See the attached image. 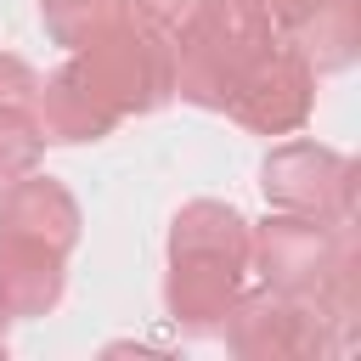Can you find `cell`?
I'll return each instance as SVG.
<instances>
[{"label": "cell", "instance_id": "1", "mask_svg": "<svg viewBox=\"0 0 361 361\" xmlns=\"http://www.w3.org/2000/svg\"><path fill=\"white\" fill-rule=\"evenodd\" d=\"M169 39H175V96L226 113L237 79L276 45V28L254 0H197V11Z\"/></svg>", "mask_w": 361, "mask_h": 361}, {"label": "cell", "instance_id": "3", "mask_svg": "<svg viewBox=\"0 0 361 361\" xmlns=\"http://www.w3.org/2000/svg\"><path fill=\"white\" fill-rule=\"evenodd\" d=\"M220 333H226V350L243 361H327L338 350L333 327L305 299H288L271 288L237 293L231 310L220 316Z\"/></svg>", "mask_w": 361, "mask_h": 361}, {"label": "cell", "instance_id": "17", "mask_svg": "<svg viewBox=\"0 0 361 361\" xmlns=\"http://www.w3.org/2000/svg\"><path fill=\"white\" fill-rule=\"evenodd\" d=\"M254 6L271 17V28H293V23H299V17H305L316 0H254Z\"/></svg>", "mask_w": 361, "mask_h": 361}, {"label": "cell", "instance_id": "8", "mask_svg": "<svg viewBox=\"0 0 361 361\" xmlns=\"http://www.w3.org/2000/svg\"><path fill=\"white\" fill-rule=\"evenodd\" d=\"M243 293V271L237 265H220V259H186V254H169V276H164V305L180 327L192 333H209L220 327V316L231 310V299Z\"/></svg>", "mask_w": 361, "mask_h": 361}, {"label": "cell", "instance_id": "2", "mask_svg": "<svg viewBox=\"0 0 361 361\" xmlns=\"http://www.w3.org/2000/svg\"><path fill=\"white\" fill-rule=\"evenodd\" d=\"M68 68L79 73V85L113 113H147L158 102L175 96V39L164 28H147L135 17L113 23L107 34H96L90 45H79L68 56Z\"/></svg>", "mask_w": 361, "mask_h": 361}, {"label": "cell", "instance_id": "4", "mask_svg": "<svg viewBox=\"0 0 361 361\" xmlns=\"http://www.w3.org/2000/svg\"><path fill=\"white\" fill-rule=\"evenodd\" d=\"M355 231V220H316V214H293V209H276L259 231H248V265L259 271V282L271 293H288V299H310L333 259H338V243Z\"/></svg>", "mask_w": 361, "mask_h": 361}, {"label": "cell", "instance_id": "10", "mask_svg": "<svg viewBox=\"0 0 361 361\" xmlns=\"http://www.w3.org/2000/svg\"><path fill=\"white\" fill-rule=\"evenodd\" d=\"M169 254L186 259H220V265H248V220L231 203L214 197H192L175 220H169Z\"/></svg>", "mask_w": 361, "mask_h": 361}, {"label": "cell", "instance_id": "11", "mask_svg": "<svg viewBox=\"0 0 361 361\" xmlns=\"http://www.w3.org/2000/svg\"><path fill=\"white\" fill-rule=\"evenodd\" d=\"M0 299L11 316H45L62 299V254L45 243L0 237Z\"/></svg>", "mask_w": 361, "mask_h": 361}, {"label": "cell", "instance_id": "13", "mask_svg": "<svg viewBox=\"0 0 361 361\" xmlns=\"http://www.w3.org/2000/svg\"><path fill=\"white\" fill-rule=\"evenodd\" d=\"M124 17H130V0H45V34L68 51L90 45L96 34H107Z\"/></svg>", "mask_w": 361, "mask_h": 361}, {"label": "cell", "instance_id": "14", "mask_svg": "<svg viewBox=\"0 0 361 361\" xmlns=\"http://www.w3.org/2000/svg\"><path fill=\"white\" fill-rule=\"evenodd\" d=\"M39 147H45V135L28 113V102H0V180L28 175L39 164Z\"/></svg>", "mask_w": 361, "mask_h": 361}, {"label": "cell", "instance_id": "7", "mask_svg": "<svg viewBox=\"0 0 361 361\" xmlns=\"http://www.w3.org/2000/svg\"><path fill=\"white\" fill-rule=\"evenodd\" d=\"M0 237H23V243H45L68 254L79 243V203L68 197L62 180L34 175V169L17 180H0Z\"/></svg>", "mask_w": 361, "mask_h": 361}, {"label": "cell", "instance_id": "18", "mask_svg": "<svg viewBox=\"0 0 361 361\" xmlns=\"http://www.w3.org/2000/svg\"><path fill=\"white\" fill-rule=\"evenodd\" d=\"M6 316H11V310H6V299H0V327H6Z\"/></svg>", "mask_w": 361, "mask_h": 361}, {"label": "cell", "instance_id": "5", "mask_svg": "<svg viewBox=\"0 0 361 361\" xmlns=\"http://www.w3.org/2000/svg\"><path fill=\"white\" fill-rule=\"evenodd\" d=\"M259 192L276 209L316 220H355V164L322 141H282L259 164Z\"/></svg>", "mask_w": 361, "mask_h": 361}, {"label": "cell", "instance_id": "6", "mask_svg": "<svg viewBox=\"0 0 361 361\" xmlns=\"http://www.w3.org/2000/svg\"><path fill=\"white\" fill-rule=\"evenodd\" d=\"M310 102H316V68L293 45H271L237 79L226 113L254 135H288V130H299L310 118Z\"/></svg>", "mask_w": 361, "mask_h": 361}, {"label": "cell", "instance_id": "15", "mask_svg": "<svg viewBox=\"0 0 361 361\" xmlns=\"http://www.w3.org/2000/svg\"><path fill=\"white\" fill-rule=\"evenodd\" d=\"M192 11H197V0H130V17L147 28H164V34H175Z\"/></svg>", "mask_w": 361, "mask_h": 361}, {"label": "cell", "instance_id": "12", "mask_svg": "<svg viewBox=\"0 0 361 361\" xmlns=\"http://www.w3.org/2000/svg\"><path fill=\"white\" fill-rule=\"evenodd\" d=\"M288 34L310 68H344L361 45V0H316Z\"/></svg>", "mask_w": 361, "mask_h": 361}, {"label": "cell", "instance_id": "16", "mask_svg": "<svg viewBox=\"0 0 361 361\" xmlns=\"http://www.w3.org/2000/svg\"><path fill=\"white\" fill-rule=\"evenodd\" d=\"M34 85H39V73H34L23 56L0 51V102H28V96H34Z\"/></svg>", "mask_w": 361, "mask_h": 361}, {"label": "cell", "instance_id": "9", "mask_svg": "<svg viewBox=\"0 0 361 361\" xmlns=\"http://www.w3.org/2000/svg\"><path fill=\"white\" fill-rule=\"evenodd\" d=\"M28 113H34V124H39L45 141H102V135L113 130V113L79 85V73H73L68 62L34 85Z\"/></svg>", "mask_w": 361, "mask_h": 361}]
</instances>
